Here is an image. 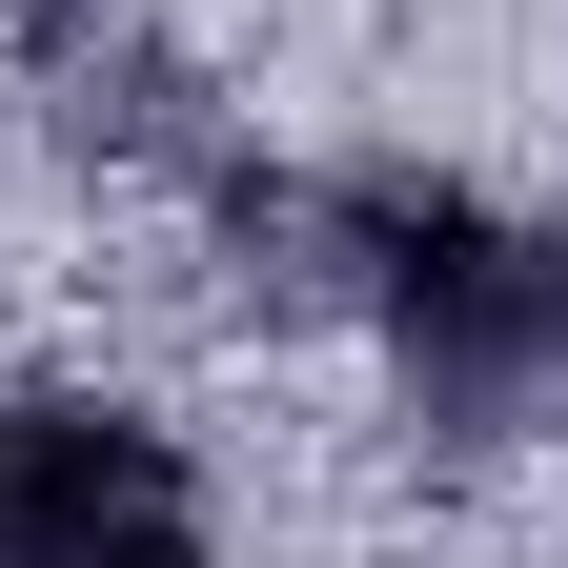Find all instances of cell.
Instances as JSON below:
<instances>
[{
	"label": "cell",
	"mask_w": 568,
	"mask_h": 568,
	"mask_svg": "<svg viewBox=\"0 0 568 568\" xmlns=\"http://www.w3.org/2000/svg\"><path fill=\"white\" fill-rule=\"evenodd\" d=\"M0 568H224L183 426L122 386H0Z\"/></svg>",
	"instance_id": "obj_2"
},
{
	"label": "cell",
	"mask_w": 568,
	"mask_h": 568,
	"mask_svg": "<svg viewBox=\"0 0 568 568\" xmlns=\"http://www.w3.org/2000/svg\"><path fill=\"white\" fill-rule=\"evenodd\" d=\"M305 284L386 345V406L426 467H508L568 426V203L305 183Z\"/></svg>",
	"instance_id": "obj_1"
}]
</instances>
